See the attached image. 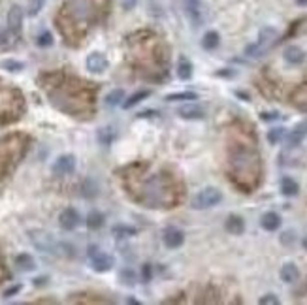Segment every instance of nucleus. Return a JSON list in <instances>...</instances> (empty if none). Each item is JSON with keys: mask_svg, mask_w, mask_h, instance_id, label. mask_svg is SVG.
<instances>
[{"mask_svg": "<svg viewBox=\"0 0 307 305\" xmlns=\"http://www.w3.org/2000/svg\"><path fill=\"white\" fill-rule=\"evenodd\" d=\"M230 179L238 188L243 192H252L260 183V156L256 149V140L252 136L250 128L238 124L232 128L230 138Z\"/></svg>", "mask_w": 307, "mask_h": 305, "instance_id": "f257e3e1", "label": "nucleus"}, {"mask_svg": "<svg viewBox=\"0 0 307 305\" xmlns=\"http://www.w3.org/2000/svg\"><path fill=\"white\" fill-rule=\"evenodd\" d=\"M16 264L21 272H32L34 268H36L34 258L30 256V254H19V256L16 258Z\"/></svg>", "mask_w": 307, "mask_h": 305, "instance_id": "5701e85b", "label": "nucleus"}, {"mask_svg": "<svg viewBox=\"0 0 307 305\" xmlns=\"http://www.w3.org/2000/svg\"><path fill=\"white\" fill-rule=\"evenodd\" d=\"M220 200H222V194L218 192L215 186H208V188H204V190H200V192L194 196L192 206L196 209H208L217 206Z\"/></svg>", "mask_w": 307, "mask_h": 305, "instance_id": "7ed1b4c3", "label": "nucleus"}, {"mask_svg": "<svg viewBox=\"0 0 307 305\" xmlns=\"http://www.w3.org/2000/svg\"><path fill=\"white\" fill-rule=\"evenodd\" d=\"M185 10L188 19H190V23L194 26H200L202 24V2L200 0H186Z\"/></svg>", "mask_w": 307, "mask_h": 305, "instance_id": "9d476101", "label": "nucleus"}, {"mask_svg": "<svg viewBox=\"0 0 307 305\" xmlns=\"http://www.w3.org/2000/svg\"><path fill=\"white\" fill-rule=\"evenodd\" d=\"M302 245H304V249L307 250V236H306V238H304V241H302Z\"/></svg>", "mask_w": 307, "mask_h": 305, "instance_id": "ea45409f", "label": "nucleus"}, {"mask_svg": "<svg viewBox=\"0 0 307 305\" xmlns=\"http://www.w3.org/2000/svg\"><path fill=\"white\" fill-rule=\"evenodd\" d=\"M80 220H81L80 213H78L74 208H66L64 211L58 215V224H60V228L66 230V232H70V230H74V228H78Z\"/></svg>", "mask_w": 307, "mask_h": 305, "instance_id": "423d86ee", "label": "nucleus"}, {"mask_svg": "<svg viewBox=\"0 0 307 305\" xmlns=\"http://www.w3.org/2000/svg\"><path fill=\"white\" fill-rule=\"evenodd\" d=\"M149 94H151V90H138V92H134L128 100H124V102H122V108H124V110H130V108H134V106L140 104L142 100H146Z\"/></svg>", "mask_w": 307, "mask_h": 305, "instance_id": "4be33fe9", "label": "nucleus"}, {"mask_svg": "<svg viewBox=\"0 0 307 305\" xmlns=\"http://www.w3.org/2000/svg\"><path fill=\"white\" fill-rule=\"evenodd\" d=\"M300 190L298 183L292 179V177H283L281 179V192L284 194V196H296Z\"/></svg>", "mask_w": 307, "mask_h": 305, "instance_id": "aec40b11", "label": "nucleus"}, {"mask_svg": "<svg viewBox=\"0 0 307 305\" xmlns=\"http://www.w3.org/2000/svg\"><path fill=\"white\" fill-rule=\"evenodd\" d=\"M179 115L183 117V119H204L206 117V112H204L200 106L196 104H186V106H181L179 108Z\"/></svg>", "mask_w": 307, "mask_h": 305, "instance_id": "f8f14e48", "label": "nucleus"}, {"mask_svg": "<svg viewBox=\"0 0 307 305\" xmlns=\"http://www.w3.org/2000/svg\"><path fill=\"white\" fill-rule=\"evenodd\" d=\"M283 136H284V128H281V126H279V128H272L268 132V142L272 145H275L281 142V138Z\"/></svg>", "mask_w": 307, "mask_h": 305, "instance_id": "cd10ccee", "label": "nucleus"}, {"mask_svg": "<svg viewBox=\"0 0 307 305\" xmlns=\"http://www.w3.org/2000/svg\"><path fill=\"white\" fill-rule=\"evenodd\" d=\"M46 0H30V6H28V16H36L42 8H44Z\"/></svg>", "mask_w": 307, "mask_h": 305, "instance_id": "473e14b6", "label": "nucleus"}, {"mask_svg": "<svg viewBox=\"0 0 307 305\" xmlns=\"http://www.w3.org/2000/svg\"><path fill=\"white\" fill-rule=\"evenodd\" d=\"M178 76L179 80H190L192 78V64H190V60H186L185 56H181L178 62Z\"/></svg>", "mask_w": 307, "mask_h": 305, "instance_id": "6ab92c4d", "label": "nucleus"}, {"mask_svg": "<svg viewBox=\"0 0 307 305\" xmlns=\"http://www.w3.org/2000/svg\"><path fill=\"white\" fill-rule=\"evenodd\" d=\"M21 284H16V286H12V288H8L6 292H4V298H12V296H16L17 292H21Z\"/></svg>", "mask_w": 307, "mask_h": 305, "instance_id": "f704fd0d", "label": "nucleus"}, {"mask_svg": "<svg viewBox=\"0 0 307 305\" xmlns=\"http://www.w3.org/2000/svg\"><path fill=\"white\" fill-rule=\"evenodd\" d=\"M36 44L40 46V48H49V46H53V36L49 30H44V32L36 38Z\"/></svg>", "mask_w": 307, "mask_h": 305, "instance_id": "c756f323", "label": "nucleus"}, {"mask_svg": "<svg viewBox=\"0 0 307 305\" xmlns=\"http://www.w3.org/2000/svg\"><path fill=\"white\" fill-rule=\"evenodd\" d=\"M292 104L307 112V85H302L300 88H296V92L292 94Z\"/></svg>", "mask_w": 307, "mask_h": 305, "instance_id": "a211bd4d", "label": "nucleus"}, {"mask_svg": "<svg viewBox=\"0 0 307 305\" xmlns=\"http://www.w3.org/2000/svg\"><path fill=\"white\" fill-rule=\"evenodd\" d=\"M142 275H144V281H151V275H153V273H151V266L149 264H146L144 266V270H142Z\"/></svg>", "mask_w": 307, "mask_h": 305, "instance_id": "c9c22d12", "label": "nucleus"}, {"mask_svg": "<svg viewBox=\"0 0 307 305\" xmlns=\"http://www.w3.org/2000/svg\"><path fill=\"white\" fill-rule=\"evenodd\" d=\"M122 2V8L124 10H132L138 4V0H121Z\"/></svg>", "mask_w": 307, "mask_h": 305, "instance_id": "4c0bfd02", "label": "nucleus"}, {"mask_svg": "<svg viewBox=\"0 0 307 305\" xmlns=\"http://www.w3.org/2000/svg\"><path fill=\"white\" fill-rule=\"evenodd\" d=\"M298 6H307V0H296Z\"/></svg>", "mask_w": 307, "mask_h": 305, "instance_id": "58836bf2", "label": "nucleus"}, {"mask_svg": "<svg viewBox=\"0 0 307 305\" xmlns=\"http://www.w3.org/2000/svg\"><path fill=\"white\" fill-rule=\"evenodd\" d=\"M226 232L234 234V236H242L245 232V222H243L242 217L238 215H230L226 220Z\"/></svg>", "mask_w": 307, "mask_h": 305, "instance_id": "dca6fc26", "label": "nucleus"}, {"mask_svg": "<svg viewBox=\"0 0 307 305\" xmlns=\"http://www.w3.org/2000/svg\"><path fill=\"white\" fill-rule=\"evenodd\" d=\"M119 277H121V281L124 282V284H134V282H136V275H134L132 270H122Z\"/></svg>", "mask_w": 307, "mask_h": 305, "instance_id": "2f4dec72", "label": "nucleus"}, {"mask_svg": "<svg viewBox=\"0 0 307 305\" xmlns=\"http://www.w3.org/2000/svg\"><path fill=\"white\" fill-rule=\"evenodd\" d=\"M30 240H32L34 245H36L40 250H44V252H55V250H57V245H55L53 238L46 232H30Z\"/></svg>", "mask_w": 307, "mask_h": 305, "instance_id": "6e6552de", "label": "nucleus"}, {"mask_svg": "<svg viewBox=\"0 0 307 305\" xmlns=\"http://www.w3.org/2000/svg\"><path fill=\"white\" fill-rule=\"evenodd\" d=\"M162 240H164V245H166L168 249H178V247L183 245V241H185V234L181 232L179 228H176V226H168V228L164 230Z\"/></svg>", "mask_w": 307, "mask_h": 305, "instance_id": "0eeeda50", "label": "nucleus"}, {"mask_svg": "<svg viewBox=\"0 0 307 305\" xmlns=\"http://www.w3.org/2000/svg\"><path fill=\"white\" fill-rule=\"evenodd\" d=\"M274 40H277V30H275V28H272V26H266V28H262V30H260L258 40L254 42L252 46H249V48L245 49V55L252 56V58H258V56H262L268 51V49L272 48Z\"/></svg>", "mask_w": 307, "mask_h": 305, "instance_id": "f03ea898", "label": "nucleus"}, {"mask_svg": "<svg viewBox=\"0 0 307 305\" xmlns=\"http://www.w3.org/2000/svg\"><path fill=\"white\" fill-rule=\"evenodd\" d=\"M122 98H124L122 88H115V90H112V92L106 96V106H108V108H115V106L122 104Z\"/></svg>", "mask_w": 307, "mask_h": 305, "instance_id": "b1692460", "label": "nucleus"}, {"mask_svg": "<svg viewBox=\"0 0 307 305\" xmlns=\"http://www.w3.org/2000/svg\"><path fill=\"white\" fill-rule=\"evenodd\" d=\"M218 44H220V36H218V32H215V30L206 32V36H204V40H202L204 49H208V51H211V49H217Z\"/></svg>", "mask_w": 307, "mask_h": 305, "instance_id": "412c9836", "label": "nucleus"}, {"mask_svg": "<svg viewBox=\"0 0 307 305\" xmlns=\"http://www.w3.org/2000/svg\"><path fill=\"white\" fill-rule=\"evenodd\" d=\"M112 140H114V132H112V128L98 130V142H100L102 145H110L112 144Z\"/></svg>", "mask_w": 307, "mask_h": 305, "instance_id": "c85d7f7f", "label": "nucleus"}, {"mask_svg": "<svg viewBox=\"0 0 307 305\" xmlns=\"http://www.w3.org/2000/svg\"><path fill=\"white\" fill-rule=\"evenodd\" d=\"M306 136H307V120H304V122H300L298 126L292 130L290 134H288L286 142H288V145H290V147H296V145H298Z\"/></svg>", "mask_w": 307, "mask_h": 305, "instance_id": "4468645a", "label": "nucleus"}, {"mask_svg": "<svg viewBox=\"0 0 307 305\" xmlns=\"http://www.w3.org/2000/svg\"><path fill=\"white\" fill-rule=\"evenodd\" d=\"M87 254H89L90 266H92L94 272L106 273L114 268V258L110 256V254H106V252H102V250H98V247H94V245H90Z\"/></svg>", "mask_w": 307, "mask_h": 305, "instance_id": "20e7f679", "label": "nucleus"}, {"mask_svg": "<svg viewBox=\"0 0 307 305\" xmlns=\"http://www.w3.org/2000/svg\"><path fill=\"white\" fill-rule=\"evenodd\" d=\"M136 232H138V230H136V228H132V226H122V224L114 226L115 236H134Z\"/></svg>", "mask_w": 307, "mask_h": 305, "instance_id": "7c9ffc66", "label": "nucleus"}, {"mask_svg": "<svg viewBox=\"0 0 307 305\" xmlns=\"http://www.w3.org/2000/svg\"><path fill=\"white\" fill-rule=\"evenodd\" d=\"M8 28L12 34L19 36L21 34V28H23V10L19 6H14L10 10L8 14Z\"/></svg>", "mask_w": 307, "mask_h": 305, "instance_id": "1a4fd4ad", "label": "nucleus"}, {"mask_svg": "<svg viewBox=\"0 0 307 305\" xmlns=\"http://www.w3.org/2000/svg\"><path fill=\"white\" fill-rule=\"evenodd\" d=\"M281 279H283L284 282H296L300 279V272L298 268H296V264H292V262H288V264H284L283 268H281Z\"/></svg>", "mask_w": 307, "mask_h": 305, "instance_id": "f3484780", "label": "nucleus"}, {"mask_svg": "<svg viewBox=\"0 0 307 305\" xmlns=\"http://www.w3.org/2000/svg\"><path fill=\"white\" fill-rule=\"evenodd\" d=\"M0 66H2V68H6L8 72H14V74L21 72V70L24 68L23 62H19V60H12V58H8V60H2Z\"/></svg>", "mask_w": 307, "mask_h": 305, "instance_id": "bb28decb", "label": "nucleus"}, {"mask_svg": "<svg viewBox=\"0 0 307 305\" xmlns=\"http://www.w3.org/2000/svg\"><path fill=\"white\" fill-rule=\"evenodd\" d=\"M102 224H104V215L100 211H90L89 215H87V226H89L90 230H98Z\"/></svg>", "mask_w": 307, "mask_h": 305, "instance_id": "393cba45", "label": "nucleus"}, {"mask_svg": "<svg viewBox=\"0 0 307 305\" xmlns=\"http://www.w3.org/2000/svg\"><path fill=\"white\" fill-rule=\"evenodd\" d=\"M258 304L260 305H279V300H277L275 294H266L264 298H260Z\"/></svg>", "mask_w": 307, "mask_h": 305, "instance_id": "72a5a7b5", "label": "nucleus"}, {"mask_svg": "<svg viewBox=\"0 0 307 305\" xmlns=\"http://www.w3.org/2000/svg\"><path fill=\"white\" fill-rule=\"evenodd\" d=\"M76 170V156L74 154H60L57 160L53 162V174L57 176H68Z\"/></svg>", "mask_w": 307, "mask_h": 305, "instance_id": "39448f33", "label": "nucleus"}, {"mask_svg": "<svg viewBox=\"0 0 307 305\" xmlns=\"http://www.w3.org/2000/svg\"><path fill=\"white\" fill-rule=\"evenodd\" d=\"M260 119H262V120H275V119H279V113H277V112L262 113V115H260Z\"/></svg>", "mask_w": 307, "mask_h": 305, "instance_id": "e433bc0d", "label": "nucleus"}, {"mask_svg": "<svg viewBox=\"0 0 307 305\" xmlns=\"http://www.w3.org/2000/svg\"><path fill=\"white\" fill-rule=\"evenodd\" d=\"M260 224H262V228H264L266 232H275V230L281 226V217H279L277 213H274V211H268V213H264L262 218H260Z\"/></svg>", "mask_w": 307, "mask_h": 305, "instance_id": "ddd939ff", "label": "nucleus"}, {"mask_svg": "<svg viewBox=\"0 0 307 305\" xmlns=\"http://www.w3.org/2000/svg\"><path fill=\"white\" fill-rule=\"evenodd\" d=\"M304 58H306L304 51L300 48H296V46H290V48L284 49V60H286L288 64H302Z\"/></svg>", "mask_w": 307, "mask_h": 305, "instance_id": "2eb2a0df", "label": "nucleus"}, {"mask_svg": "<svg viewBox=\"0 0 307 305\" xmlns=\"http://www.w3.org/2000/svg\"><path fill=\"white\" fill-rule=\"evenodd\" d=\"M87 70L92 74H102L108 70V58L102 53H90L87 56Z\"/></svg>", "mask_w": 307, "mask_h": 305, "instance_id": "9b49d317", "label": "nucleus"}, {"mask_svg": "<svg viewBox=\"0 0 307 305\" xmlns=\"http://www.w3.org/2000/svg\"><path fill=\"white\" fill-rule=\"evenodd\" d=\"M181 100H190L192 102V100H198V94L185 90V92H172V94L166 96V102H181Z\"/></svg>", "mask_w": 307, "mask_h": 305, "instance_id": "a878e982", "label": "nucleus"}]
</instances>
